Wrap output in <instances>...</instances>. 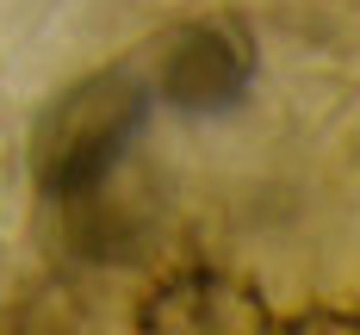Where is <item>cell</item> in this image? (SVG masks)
<instances>
[{
    "label": "cell",
    "instance_id": "obj_1",
    "mask_svg": "<svg viewBox=\"0 0 360 335\" xmlns=\"http://www.w3.org/2000/svg\"><path fill=\"white\" fill-rule=\"evenodd\" d=\"M149 106H155V93H149L137 56H124L112 69H94L87 81L63 87L32 131L37 192L50 205H87L118 174V162L131 155Z\"/></svg>",
    "mask_w": 360,
    "mask_h": 335
},
{
    "label": "cell",
    "instance_id": "obj_2",
    "mask_svg": "<svg viewBox=\"0 0 360 335\" xmlns=\"http://www.w3.org/2000/svg\"><path fill=\"white\" fill-rule=\"evenodd\" d=\"M149 93L174 112H230L255 81V37L243 19L212 13V19H186L168 25L137 50Z\"/></svg>",
    "mask_w": 360,
    "mask_h": 335
},
{
    "label": "cell",
    "instance_id": "obj_3",
    "mask_svg": "<svg viewBox=\"0 0 360 335\" xmlns=\"http://www.w3.org/2000/svg\"><path fill=\"white\" fill-rule=\"evenodd\" d=\"M137 335H280L267 298L224 267H186L137 310Z\"/></svg>",
    "mask_w": 360,
    "mask_h": 335
},
{
    "label": "cell",
    "instance_id": "obj_4",
    "mask_svg": "<svg viewBox=\"0 0 360 335\" xmlns=\"http://www.w3.org/2000/svg\"><path fill=\"white\" fill-rule=\"evenodd\" d=\"M280 335H360V317L354 310H335V304H311V310H298Z\"/></svg>",
    "mask_w": 360,
    "mask_h": 335
}]
</instances>
